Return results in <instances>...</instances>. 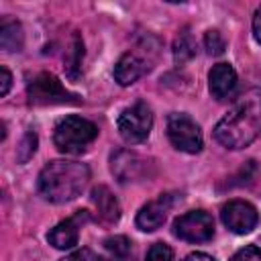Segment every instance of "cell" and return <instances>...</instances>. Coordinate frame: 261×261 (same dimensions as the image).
<instances>
[{
    "label": "cell",
    "mask_w": 261,
    "mask_h": 261,
    "mask_svg": "<svg viewBox=\"0 0 261 261\" xmlns=\"http://www.w3.org/2000/svg\"><path fill=\"white\" fill-rule=\"evenodd\" d=\"M35 149H37V135H35V133H27V135L22 137V141H20V147L16 149V159H18L20 163L29 161V159L33 157Z\"/></svg>",
    "instance_id": "cell-20"
},
{
    "label": "cell",
    "mask_w": 261,
    "mask_h": 261,
    "mask_svg": "<svg viewBox=\"0 0 261 261\" xmlns=\"http://www.w3.org/2000/svg\"><path fill=\"white\" fill-rule=\"evenodd\" d=\"M173 234L188 243H206L214 237V220L204 210H190L175 218Z\"/></svg>",
    "instance_id": "cell-7"
},
{
    "label": "cell",
    "mask_w": 261,
    "mask_h": 261,
    "mask_svg": "<svg viewBox=\"0 0 261 261\" xmlns=\"http://www.w3.org/2000/svg\"><path fill=\"white\" fill-rule=\"evenodd\" d=\"M253 35H255L257 43H261V6L257 8V12L253 16Z\"/></svg>",
    "instance_id": "cell-25"
},
{
    "label": "cell",
    "mask_w": 261,
    "mask_h": 261,
    "mask_svg": "<svg viewBox=\"0 0 261 261\" xmlns=\"http://www.w3.org/2000/svg\"><path fill=\"white\" fill-rule=\"evenodd\" d=\"M22 41H24L22 27H20L16 20L4 18L2 24H0V47H2L4 51H8V53L20 51V49H22Z\"/></svg>",
    "instance_id": "cell-15"
},
{
    "label": "cell",
    "mask_w": 261,
    "mask_h": 261,
    "mask_svg": "<svg viewBox=\"0 0 261 261\" xmlns=\"http://www.w3.org/2000/svg\"><path fill=\"white\" fill-rule=\"evenodd\" d=\"M145 159H141L137 153L130 151H120L116 157H112V171L120 181H130L137 179L145 173Z\"/></svg>",
    "instance_id": "cell-14"
},
{
    "label": "cell",
    "mask_w": 261,
    "mask_h": 261,
    "mask_svg": "<svg viewBox=\"0 0 261 261\" xmlns=\"http://www.w3.org/2000/svg\"><path fill=\"white\" fill-rule=\"evenodd\" d=\"M92 261H116L114 257H92Z\"/></svg>",
    "instance_id": "cell-27"
},
{
    "label": "cell",
    "mask_w": 261,
    "mask_h": 261,
    "mask_svg": "<svg viewBox=\"0 0 261 261\" xmlns=\"http://www.w3.org/2000/svg\"><path fill=\"white\" fill-rule=\"evenodd\" d=\"M29 102L35 106H49V104H69L77 102L71 92L63 88V84L51 73H39L27 88Z\"/></svg>",
    "instance_id": "cell-5"
},
{
    "label": "cell",
    "mask_w": 261,
    "mask_h": 261,
    "mask_svg": "<svg viewBox=\"0 0 261 261\" xmlns=\"http://www.w3.org/2000/svg\"><path fill=\"white\" fill-rule=\"evenodd\" d=\"M204 47H206L208 55H220L226 49V41H224V37L218 31H206V35H204Z\"/></svg>",
    "instance_id": "cell-19"
},
{
    "label": "cell",
    "mask_w": 261,
    "mask_h": 261,
    "mask_svg": "<svg viewBox=\"0 0 261 261\" xmlns=\"http://www.w3.org/2000/svg\"><path fill=\"white\" fill-rule=\"evenodd\" d=\"M196 55V41L188 31H181L173 41V59L177 65H184Z\"/></svg>",
    "instance_id": "cell-16"
},
{
    "label": "cell",
    "mask_w": 261,
    "mask_h": 261,
    "mask_svg": "<svg viewBox=\"0 0 261 261\" xmlns=\"http://www.w3.org/2000/svg\"><path fill=\"white\" fill-rule=\"evenodd\" d=\"M90 169L80 161H51L39 173V194L53 204H65L75 200L88 186Z\"/></svg>",
    "instance_id": "cell-2"
},
{
    "label": "cell",
    "mask_w": 261,
    "mask_h": 261,
    "mask_svg": "<svg viewBox=\"0 0 261 261\" xmlns=\"http://www.w3.org/2000/svg\"><path fill=\"white\" fill-rule=\"evenodd\" d=\"M118 133L126 143H143L153 126V114L151 108L145 102H137L128 108H124L118 116Z\"/></svg>",
    "instance_id": "cell-4"
},
{
    "label": "cell",
    "mask_w": 261,
    "mask_h": 261,
    "mask_svg": "<svg viewBox=\"0 0 261 261\" xmlns=\"http://www.w3.org/2000/svg\"><path fill=\"white\" fill-rule=\"evenodd\" d=\"M171 202H173V198L169 194H161L159 198L145 204L137 214V226L145 232L157 230L163 224V220H165V216L171 208Z\"/></svg>",
    "instance_id": "cell-11"
},
{
    "label": "cell",
    "mask_w": 261,
    "mask_h": 261,
    "mask_svg": "<svg viewBox=\"0 0 261 261\" xmlns=\"http://www.w3.org/2000/svg\"><path fill=\"white\" fill-rule=\"evenodd\" d=\"M98 137V126L82 116H65L53 133V143L61 153H84Z\"/></svg>",
    "instance_id": "cell-3"
},
{
    "label": "cell",
    "mask_w": 261,
    "mask_h": 261,
    "mask_svg": "<svg viewBox=\"0 0 261 261\" xmlns=\"http://www.w3.org/2000/svg\"><path fill=\"white\" fill-rule=\"evenodd\" d=\"M208 88L216 100L228 98L237 88V71L230 63H216L208 73Z\"/></svg>",
    "instance_id": "cell-12"
},
{
    "label": "cell",
    "mask_w": 261,
    "mask_h": 261,
    "mask_svg": "<svg viewBox=\"0 0 261 261\" xmlns=\"http://www.w3.org/2000/svg\"><path fill=\"white\" fill-rule=\"evenodd\" d=\"M61 261H92V255H90L88 249H82V251H75V253L63 257Z\"/></svg>",
    "instance_id": "cell-24"
},
{
    "label": "cell",
    "mask_w": 261,
    "mask_h": 261,
    "mask_svg": "<svg viewBox=\"0 0 261 261\" xmlns=\"http://www.w3.org/2000/svg\"><path fill=\"white\" fill-rule=\"evenodd\" d=\"M0 82H2V86H0V96H6L8 90H10V84H12V75H10V71H8L6 67H0Z\"/></svg>",
    "instance_id": "cell-23"
},
{
    "label": "cell",
    "mask_w": 261,
    "mask_h": 261,
    "mask_svg": "<svg viewBox=\"0 0 261 261\" xmlns=\"http://www.w3.org/2000/svg\"><path fill=\"white\" fill-rule=\"evenodd\" d=\"M86 220H88V210H77L73 216L61 220L59 224H55L49 230V234H47L49 245H53L55 249H61V251L73 249L80 241V228Z\"/></svg>",
    "instance_id": "cell-9"
},
{
    "label": "cell",
    "mask_w": 261,
    "mask_h": 261,
    "mask_svg": "<svg viewBox=\"0 0 261 261\" xmlns=\"http://www.w3.org/2000/svg\"><path fill=\"white\" fill-rule=\"evenodd\" d=\"M92 204L96 208V214H98L100 222L112 224V222L118 220V216H120L118 200L112 196V192L106 186H98V188L92 190Z\"/></svg>",
    "instance_id": "cell-13"
},
{
    "label": "cell",
    "mask_w": 261,
    "mask_h": 261,
    "mask_svg": "<svg viewBox=\"0 0 261 261\" xmlns=\"http://www.w3.org/2000/svg\"><path fill=\"white\" fill-rule=\"evenodd\" d=\"M151 69L149 59L137 51H126L114 65V77L120 86H130Z\"/></svg>",
    "instance_id": "cell-10"
},
{
    "label": "cell",
    "mask_w": 261,
    "mask_h": 261,
    "mask_svg": "<svg viewBox=\"0 0 261 261\" xmlns=\"http://www.w3.org/2000/svg\"><path fill=\"white\" fill-rule=\"evenodd\" d=\"M230 261H261V249L255 245H247V247L239 249Z\"/></svg>",
    "instance_id": "cell-22"
},
{
    "label": "cell",
    "mask_w": 261,
    "mask_h": 261,
    "mask_svg": "<svg viewBox=\"0 0 261 261\" xmlns=\"http://www.w3.org/2000/svg\"><path fill=\"white\" fill-rule=\"evenodd\" d=\"M184 261H214V257L206 253H190L188 257H184Z\"/></svg>",
    "instance_id": "cell-26"
},
{
    "label": "cell",
    "mask_w": 261,
    "mask_h": 261,
    "mask_svg": "<svg viewBox=\"0 0 261 261\" xmlns=\"http://www.w3.org/2000/svg\"><path fill=\"white\" fill-rule=\"evenodd\" d=\"M145 261H173V251L165 243H153L151 249L147 251Z\"/></svg>",
    "instance_id": "cell-21"
},
{
    "label": "cell",
    "mask_w": 261,
    "mask_h": 261,
    "mask_svg": "<svg viewBox=\"0 0 261 261\" xmlns=\"http://www.w3.org/2000/svg\"><path fill=\"white\" fill-rule=\"evenodd\" d=\"M167 137L171 141V145L184 153H198L204 145L202 139V130L200 126L181 112L169 114L167 118Z\"/></svg>",
    "instance_id": "cell-6"
},
{
    "label": "cell",
    "mask_w": 261,
    "mask_h": 261,
    "mask_svg": "<svg viewBox=\"0 0 261 261\" xmlns=\"http://www.w3.org/2000/svg\"><path fill=\"white\" fill-rule=\"evenodd\" d=\"M222 222L228 230H232L234 234H247L257 226V210L253 204L245 202V200H230L228 204L222 206Z\"/></svg>",
    "instance_id": "cell-8"
},
{
    "label": "cell",
    "mask_w": 261,
    "mask_h": 261,
    "mask_svg": "<svg viewBox=\"0 0 261 261\" xmlns=\"http://www.w3.org/2000/svg\"><path fill=\"white\" fill-rule=\"evenodd\" d=\"M261 133V94L247 92L218 120L214 137L226 149H243Z\"/></svg>",
    "instance_id": "cell-1"
},
{
    "label": "cell",
    "mask_w": 261,
    "mask_h": 261,
    "mask_svg": "<svg viewBox=\"0 0 261 261\" xmlns=\"http://www.w3.org/2000/svg\"><path fill=\"white\" fill-rule=\"evenodd\" d=\"M104 247H106V251L110 253V257H114L116 261L126 259L128 253H130V241H128L126 237H120V234L106 239V241H104Z\"/></svg>",
    "instance_id": "cell-18"
},
{
    "label": "cell",
    "mask_w": 261,
    "mask_h": 261,
    "mask_svg": "<svg viewBox=\"0 0 261 261\" xmlns=\"http://www.w3.org/2000/svg\"><path fill=\"white\" fill-rule=\"evenodd\" d=\"M82 57H84V43H82L80 35H73L71 37V43H69V49H67V57H65V67H67V73L71 77L77 73V67L82 63Z\"/></svg>",
    "instance_id": "cell-17"
}]
</instances>
